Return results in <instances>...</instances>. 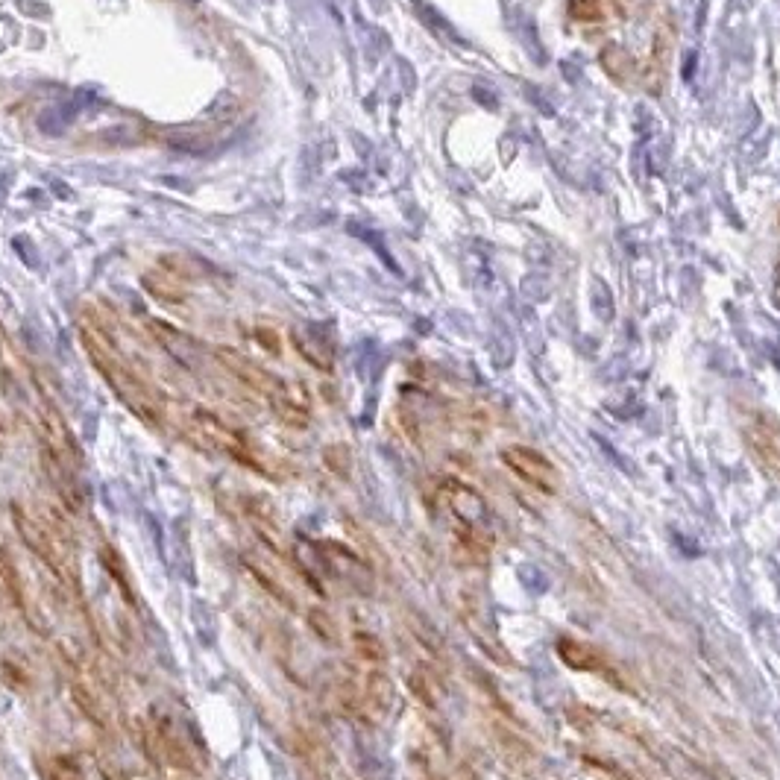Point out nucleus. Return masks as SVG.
Segmentation results:
<instances>
[{
    "label": "nucleus",
    "mask_w": 780,
    "mask_h": 780,
    "mask_svg": "<svg viewBox=\"0 0 780 780\" xmlns=\"http://www.w3.org/2000/svg\"><path fill=\"white\" fill-rule=\"evenodd\" d=\"M323 467L335 478H349L352 476V449L341 440L323 446Z\"/></svg>",
    "instance_id": "nucleus-28"
},
{
    "label": "nucleus",
    "mask_w": 780,
    "mask_h": 780,
    "mask_svg": "<svg viewBox=\"0 0 780 780\" xmlns=\"http://www.w3.org/2000/svg\"><path fill=\"white\" fill-rule=\"evenodd\" d=\"M361 719L367 722H379L385 719L396 701V687L388 678V672H382V666H373L364 681H361Z\"/></svg>",
    "instance_id": "nucleus-13"
},
{
    "label": "nucleus",
    "mask_w": 780,
    "mask_h": 780,
    "mask_svg": "<svg viewBox=\"0 0 780 780\" xmlns=\"http://www.w3.org/2000/svg\"><path fill=\"white\" fill-rule=\"evenodd\" d=\"M490 737H493V745H496V751L502 754V760L508 763V766H514V769H531L534 763H537V751L531 748V742L520 734H514V731H508L505 725H493L490 728Z\"/></svg>",
    "instance_id": "nucleus-18"
},
{
    "label": "nucleus",
    "mask_w": 780,
    "mask_h": 780,
    "mask_svg": "<svg viewBox=\"0 0 780 780\" xmlns=\"http://www.w3.org/2000/svg\"><path fill=\"white\" fill-rule=\"evenodd\" d=\"M141 288L165 305H185L188 303V276L171 264V261H159L156 267H150L141 276Z\"/></svg>",
    "instance_id": "nucleus-12"
},
{
    "label": "nucleus",
    "mask_w": 780,
    "mask_h": 780,
    "mask_svg": "<svg viewBox=\"0 0 780 780\" xmlns=\"http://www.w3.org/2000/svg\"><path fill=\"white\" fill-rule=\"evenodd\" d=\"M408 690H411V695H414L426 710H437L440 684L434 681V675L429 669H414V672L408 675Z\"/></svg>",
    "instance_id": "nucleus-26"
},
{
    "label": "nucleus",
    "mask_w": 780,
    "mask_h": 780,
    "mask_svg": "<svg viewBox=\"0 0 780 780\" xmlns=\"http://www.w3.org/2000/svg\"><path fill=\"white\" fill-rule=\"evenodd\" d=\"M672 50H675V27L666 21V24H660L654 30L649 59L637 71V80L643 83V88L649 94H660L663 86H666V71H669V62H672Z\"/></svg>",
    "instance_id": "nucleus-10"
},
{
    "label": "nucleus",
    "mask_w": 780,
    "mask_h": 780,
    "mask_svg": "<svg viewBox=\"0 0 780 780\" xmlns=\"http://www.w3.org/2000/svg\"><path fill=\"white\" fill-rule=\"evenodd\" d=\"M742 437L745 446L754 458V464L766 473L769 478L780 481V420L757 411L748 417V423L742 426Z\"/></svg>",
    "instance_id": "nucleus-6"
},
{
    "label": "nucleus",
    "mask_w": 780,
    "mask_h": 780,
    "mask_svg": "<svg viewBox=\"0 0 780 780\" xmlns=\"http://www.w3.org/2000/svg\"><path fill=\"white\" fill-rule=\"evenodd\" d=\"M305 625H308V631L314 634L317 643H323V646H329V649H338V646H341V625H338V619H335L326 607H308V610H305Z\"/></svg>",
    "instance_id": "nucleus-24"
},
{
    "label": "nucleus",
    "mask_w": 780,
    "mask_h": 780,
    "mask_svg": "<svg viewBox=\"0 0 780 780\" xmlns=\"http://www.w3.org/2000/svg\"><path fill=\"white\" fill-rule=\"evenodd\" d=\"M0 584H3V590H6V596L12 599V605L18 607L21 616L27 619V625L39 631L36 613H33V607H30V596H27L24 575H21V569H18L15 558H12V552H9L6 546H0Z\"/></svg>",
    "instance_id": "nucleus-17"
},
{
    "label": "nucleus",
    "mask_w": 780,
    "mask_h": 780,
    "mask_svg": "<svg viewBox=\"0 0 780 780\" xmlns=\"http://www.w3.org/2000/svg\"><path fill=\"white\" fill-rule=\"evenodd\" d=\"M147 722H150L153 734L159 739L162 763L176 769V772H182V775H194L197 772V754L191 751L188 734H185V728L179 725V719H176L174 713H168L165 707L153 704Z\"/></svg>",
    "instance_id": "nucleus-4"
},
{
    "label": "nucleus",
    "mask_w": 780,
    "mask_h": 780,
    "mask_svg": "<svg viewBox=\"0 0 780 780\" xmlns=\"http://www.w3.org/2000/svg\"><path fill=\"white\" fill-rule=\"evenodd\" d=\"M566 12L578 24H602L605 21V3L602 0H566Z\"/></svg>",
    "instance_id": "nucleus-30"
},
{
    "label": "nucleus",
    "mask_w": 780,
    "mask_h": 780,
    "mask_svg": "<svg viewBox=\"0 0 780 780\" xmlns=\"http://www.w3.org/2000/svg\"><path fill=\"white\" fill-rule=\"evenodd\" d=\"M291 341H294V349L303 355L314 370L332 373V367H335V352L326 344L323 335H317V332H311V329H294V332H291Z\"/></svg>",
    "instance_id": "nucleus-21"
},
{
    "label": "nucleus",
    "mask_w": 780,
    "mask_h": 780,
    "mask_svg": "<svg viewBox=\"0 0 780 780\" xmlns=\"http://www.w3.org/2000/svg\"><path fill=\"white\" fill-rule=\"evenodd\" d=\"M440 499H443L446 511L455 517L458 525L490 531V505H487L484 493L476 490L473 484L452 476L443 478L440 481Z\"/></svg>",
    "instance_id": "nucleus-7"
},
{
    "label": "nucleus",
    "mask_w": 780,
    "mask_h": 780,
    "mask_svg": "<svg viewBox=\"0 0 780 780\" xmlns=\"http://www.w3.org/2000/svg\"><path fill=\"white\" fill-rule=\"evenodd\" d=\"M39 434H42V446L71 458L77 467L83 464V449L77 443V437L71 432L68 420L62 417V411L50 402H42L39 405Z\"/></svg>",
    "instance_id": "nucleus-11"
},
{
    "label": "nucleus",
    "mask_w": 780,
    "mask_h": 780,
    "mask_svg": "<svg viewBox=\"0 0 780 780\" xmlns=\"http://www.w3.org/2000/svg\"><path fill=\"white\" fill-rule=\"evenodd\" d=\"M628 3H631V0H610V6H613V12H619V15H625V9H628Z\"/></svg>",
    "instance_id": "nucleus-32"
},
{
    "label": "nucleus",
    "mask_w": 780,
    "mask_h": 780,
    "mask_svg": "<svg viewBox=\"0 0 780 780\" xmlns=\"http://www.w3.org/2000/svg\"><path fill=\"white\" fill-rule=\"evenodd\" d=\"M47 780H86V772H83V763L74 757V754H56L44 772Z\"/></svg>",
    "instance_id": "nucleus-29"
},
{
    "label": "nucleus",
    "mask_w": 780,
    "mask_h": 780,
    "mask_svg": "<svg viewBox=\"0 0 780 780\" xmlns=\"http://www.w3.org/2000/svg\"><path fill=\"white\" fill-rule=\"evenodd\" d=\"M490 549H493V534L484 528H467L458 525L452 534V561L464 569H481L490 561Z\"/></svg>",
    "instance_id": "nucleus-15"
},
{
    "label": "nucleus",
    "mask_w": 780,
    "mask_h": 780,
    "mask_svg": "<svg viewBox=\"0 0 780 780\" xmlns=\"http://www.w3.org/2000/svg\"><path fill=\"white\" fill-rule=\"evenodd\" d=\"M502 464L514 473L517 478H522L525 484H531L534 490L546 493V496H555L561 490V473L558 467L543 455L537 452L534 446H522V443H511L505 446L502 452Z\"/></svg>",
    "instance_id": "nucleus-5"
},
{
    "label": "nucleus",
    "mask_w": 780,
    "mask_h": 780,
    "mask_svg": "<svg viewBox=\"0 0 780 780\" xmlns=\"http://www.w3.org/2000/svg\"><path fill=\"white\" fill-rule=\"evenodd\" d=\"M555 651L561 657V663L575 669V672H593V675H605L613 678V669L607 663V657L599 649H593L590 643L578 640V637H561L555 643Z\"/></svg>",
    "instance_id": "nucleus-16"
},
{
    "label": "nucleus",
    "mask_w": 780,
    "mask_h": 780,
    "mask_svg": "<svg viewBox=\"0 0 780 780\" xmlns=\"http://www.w3.org/2000/svg\"><path fill=\"white\" fill-rule=\"evenodd\" d=\"M80 344L86 349L88 361L103 376L109 390L127 405V411L135 414L144 426L159 429L165 426V405L156 388L132 367L127 355L121 352L118 341L106 332V326L97 317L80 320Z\"/></svg>",
    "instance_id": "nucleus-1"
},
{
    "label": "nucleus",
    "mask_w": 780,
    "mask_h": 780,
    "mask_svg": "<svg viewBox=\"0 0 780 780\" xmlns=\"http://www.w3.org/2000/svg\"><path fill=\"white\" fill-rule=\"evenodd\" d=\"M9 520H12V528H15L18 540L24 543V549H27L59 584H65L68 590H80L77 564L68 561L71 552H65V549L56 543V537L50 534V528L44 525V520H39L36 514H30L18 499L9 502Z\"/></svg>",
    "instance_id": "nucleus-3"
},
{
    "label": "nucleus",
    "mask_w": 780,
    "mask_h": 780,
    "mask_svg": "<svg viewBox=\"0 0 780 780\" xmlns=\"http://www.w3.org/2000/svg\"><path fill=\"white\" fill-rule=\"evenodd\" d=\"M97 558H100V566H103V572L109 575V581L115 584V590H118V596L127 602L130 607H138V596H135V581H132V572L127 561H124V555L112 546V543H103L100 549H97Z\"/></svg>",
    "instance_id": "nucleus-19"
},
{
    "label": "nucleus",
    "mask_w": 780,
    "mask_h": 780,
    "mask_svg": "<svg viewBox=\"0 0 780 780\" xmlns=\"http://www.w3.org/2000/svg\"><path fill=\"white\" fill-rule=\"evenodd\" d=\"M256 341H259L261 347L267 349L270 355H279V352H282L279 335H276V332H270V329H256Z\"/></svg>",
    "instance_id": "nucleus-31"
},
{
    "label": "nucleus",
    "mask_w": 780,
    "mask_h": 780,
    "mask_svg": "<svg viewBox=\"0 0 780 780\" xmlns=\"http://www.w3.org/2000/svg\"><path fill=\"white\" fill-rule=\"evenodd\" d=\"M68 695H71L74 707L80 710V716L86 719L91 728H97V731H103V734L109 731V710L103 707L100 695L94 693L86 681H74V684L68 687Z\"/></svg>",
    "instance_id": "nucleus-23"
},
{
    "label": "nucleus",
    "mask_w": 780,
    "mask_h": 780,
    "mask_svg": "<svg viewBox=\"0 0 780 780\" xmlns=\"http://www.w3.org/2000/svg\"><path fill=\"white\" fill-rule=\"evenodd\" d=\"M308 552L314 558V566L300 561V575H303V581L317 596H326L323 578L335 581L341 587H349L358 596H370L373 593V587H376L373 564L364 561L352 546L338 543V540H314L308 546Z\"/></svg>",
    "instance_id": "nucleus-2"
},
{
    "label": "nucleus",
    "mask_w": 780,
    "mask_h": 780,
    "mask_svg": "<svg viewBox=\"0 0 780 780\" xmlns=\"http://www.w3.org/2000/svg\"><path fill=\"white\" fill-rule=\"evenodd\" d=\"M291 748L305 772L314 780H329L335 772V751L317 731L297 725L291 731Z\"/></svg>",
    "instance_id": "nucleus-9"
},
{
    "label": "nucleus",
    "mask_w": 780,
    "mask_h": 780,
    "mask_svg": "<svg viewBox=\"0 0 780 780\" xmlns=\"http://www.w3.org/2000/svg\"><path fill=\"white\" fill-rule=\"evenodd\" d=\"M270 411L276 414V420L288 429L303 432L311 426V396L303 385L297 382H285V388L279 390L270 402Z\"/></svg>",
    "instance_id": "nucleus-14"
},
{
    "label": "nucleus",
    "mask_w": 780,
    "mask_h": 780,
    "mask_svg": "<svg viewBox=\"0 0 780 780\" xmlns=\"http://www.w3.org/2000/svg\"><path fill=\"white\" fill-rule=\"evenodd\" d=\"M6 434H9V423H6V417H3V411H0V443H3Z\"/></svg>",
    "instance_id": "nucleus-33"
},
{
    "label": "nucleus",
    "mask_w": 780,
    "mask_h": 780,
    "mask_svg": "<svg viewBox=\"0 0 780 780\" xmlns=\"http://www.w3.org/2000/svg\"><path fill=\"white\" fill-rule=\"evenodd\" d=\"M215 358L217 364H220L232 379H238L247 390L259 393L264 402H270L279 390L285 388V382H288V379H279L276 373H270L267 367H261L253 358L241 355L238 349L232 347H217Z\"/></svg>",
    "instance_id": "nucleus-8"
},
{
    "label": "nucleus",
    "mask_w": 780,
    "mask_h": 780,
    "mask_svg": "<svg viewBox=\"0 0 780 780\" xmlns=\"http://www.w3.org/2000/svg\"><path fill=\"white\" fill-rule=\"evenodd\" d=\"M599 68L605 71L616 86H628V83L637 77V71H640V65H637V59L631 56V50H628L625 44L616 42H607L605 47L599 50Z\"/></svg>",
    "instance_id": "nucleus-20"
},
{
    "label": "nucleus",
    "mask_w": 780,
    "mask_h": 780,
    "mask_svg": "<svg viewBox=\"0 0 780 780\" xmlns=\"http://www.w3.org/2000/svg\"><path fill=\"white\" fill-rule=\"evenodd\" d=\"M244 569H247V575L256 581V587H259L261 593H267L276 605L285 607V610H297V607H300L297 605V599H294V593L288 590V584H285L279 575H273L267 566L253 561V558H247V561H244Z\"/></svg>",
    "instance_id": "nucleus-22"
},
{
    "label": "nucleus",
    "mask_w": 780,
    "mask_h": 780,
    "mask_svg": "<svg viewBox=\"0 0 780 780\" xmlns=\"http://www.w3.org/2000/svg\"><path fill=\"white\" fill-rule=\"evenodd\" d=\"M352 651H355L358 660H364L370 666H385L388 663V646L373 631H355L352 634Z\"/></svg>",
    "instance_id": "nucleus-25"
},
{
    "label": "nucleus",
    "mask_w": 780,
    "mask_h": 780,
    "mask_svg": "<svg viewBox=\"0 0 780 780\" xmlns=\"http://www.w3.org/2000/svg\"><path fill=\"white\" fill-rule=\"evenodd\" d=\"M0 335H3V329H0Z\"/></svg>",
    "instance_id": "nucleus-34"
},
{
    "label": "nucleus",
    "mask_w": 780,
    "mask_h": 780,
    "mask_svg": "<svg viewBox=\"0 0 780 780\" xmlns=\"http://www.w3.org/2000/svg\"><path fill=\"white\" fill-rule=\"evenodd\" d=\"M0 681L15 690V693H30L33 690V672L27 669V663L15 660V657H0Z\"/></svg>",
    "instance_id": "nucleus-27"
}]
</instances>
